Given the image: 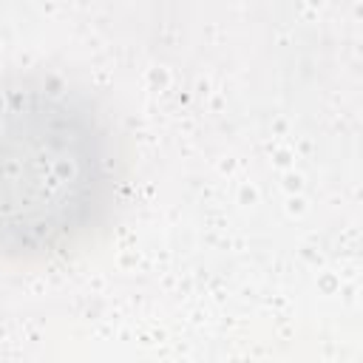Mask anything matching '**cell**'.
<instances>
[{
	"label": "cell",
	"instance_id": "1",
	"mask_svg": "<svg viewBox=\"0 0 363 363\" xmlns=\"http://www.w3.org/2000/svg\"><path fill=\"white\" fill-rule=\"evenodd\" d=\"M113 184L111 130L79 91L40 77L0 85V255L71 247L102 218Z\"/></svg>",
	"mask_w": 363,
	"mask_h": 363
}]
</instances>
